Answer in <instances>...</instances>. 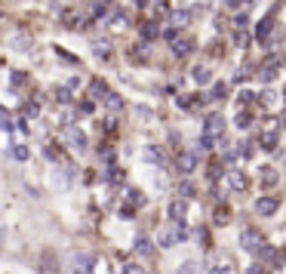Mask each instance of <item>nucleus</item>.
<instances>
[{
    "mask_svg": "<svg viewBox=\"0 0 286 274\" xmlns=\"http://www.w3.org/2000/svg\"><path fill=\"white\" fill-rule=\"evenodd\" d=\"M262 231H256V228H243V234H240V247L246 250V253H259L262 250Z\"/></svg>",
    "mask_w": 286,
    "mask_h": 274,
    "instance_id": "1",
    "label": "nucleus"
},
{
    "mask_svg": "<svg viewBox=\"0 0 286 274\" xmlns=\"http://www.w3.org/2000/svg\"><path fill=\"white\" fill-rule=\"evenodd\" d=\"M96 271V256H89V253H77L74 256V268L71 274H92Z\"/></svg>",
    "mask_w": 286,
    "mask_h": 274,
    "instance_id": "2",
    "label": "nucleus"
},
{
    "mask_svg": "<svg viewBox=\"0 0 286 274\" xmlns=\"http://www.w3.org/2000/svg\"><path fill=\"white\" fill-rule=\"evenodd\" d=\"M203 133L222 139V133H225V117H222V114H209V117L203 120Z\"/></svg>",
    "mask_w": 286,
    "mask_h": 274,
    "instance_id": "3",
    "label": "nucleus"
},
{
    "mask_svg": "<svg viewBox=\"0 0 286 274\" xmlns=\"http://www.w3.org/2000/svg\"><path fill=\"white\" fill-rule=\"evenodd\" d=\"M65 142H68V148H74V151H86V136H83V130H77V126H68V130H65Z\"/></svg>",
    "mask_w": 286,
    "mask_h": 274,
    "instance_id": "4",
    "label": "nucleus"
},
{
    "mask_svg": "<svg viewBox=\"0 0 286 274\" xmlns=\"http://www.w3.org/2000/svg\"><path fill=\"white\" fill-rule=\"evenodd\" d=\"M228 188H231V191H246V188H250L246 173H240V170H228Z\"/></svg>",
    "mask_w": 286,
    "mask_h": 274,
    "instance_id": "5",
    "label": "nucleus"
},
{
    "mask_svg": "<svg viewBox=\"0 0 286 274\" xmlns=\"http://www.w3.org/2000/svg\"><path fill=\"white\" fill-rule=\"evenodd\" d=\"M176 170H179V173H185V176H188V173H194V170H197V157H194V154H188V151H182V154L176 157Z\"/></svg>",
    "mask_w": 286,
    "mask_h": 274,
    "instance_id": "6",
    "label": "nucleus"
},
{
    "mask_svg": "<svg viewBox=\"0 0 286 274\" xmlns=\"http://www.w3.org/2000/svg\"><path fill=\"white\" fill-rule=\"evenodd\" d=\"M277 207H280L277 197H259V200H256V213H259V216H274Z\"/></svg>",
    "mask_w": 286,
    "mask_h": 274,
    "instance_id": "7",
    "label": "nucleus"
},
{
    "mask_svg": "<svg viewBox=\"0 0 286 274\" xmlns=\"http://www.w3.org/2000/svg\"><path fill=\"white\" fill-rule=\"evenodd\" d=\"M9 46H12L15 52H28V49L34 46V40H31V34H12V37H9Z\"/></svg>",
    "mask_w": 286,
    "mask_h": 274,
    "instance_id": "8",
    "label": "nucleus"
},
{
    "mask_svg": "<svg viewBox=\"0 0 286 274\" xmlns=\"http://www.w3.org/2000/svg\"><path fill=\"white\" fill-rule=\"evenodd\" d=\"M37 271H40V274H59V259H55L52 253H43V256H40V265H37Z\"/></svg>",
    "mask_w": 286,
    "mask_h": 274,
    "instance_id": "9",
    "label": "nucleus"
},
{
    "mask_svg": "<svg viewBox=\"0 0 286 274\" xmlns=\"http://www.w3.org/2000/svg\"><path fill=\"white\" fill-rule=\"evenodd\" d=\"M277 71H280V62H277V59H268V62L262 65V71H259V77H262V80H274Z\"/></svg>",
    "mask_w": 286,
    "mask_h": 274,
    "instance_id": "10",
    "label": "nucleus"
},
{
    "mask_svg": "<svg viewBox=\"0 0 286 274\" xmlns=\"http://www.w3.org/2000/svg\"><path fill=\"white\" fill-rule=\"evenodd\" d=\"M52 185H55L59 191H68V188H71V179H68V173L55 170V173H52Z\"/></svg>",
    "mask_w": 286,
    "mask_h": 274,
    "instance_id": "11",
    "label": "nucleus"
},
{
    "mask_svg": "<svg viewBox=\"0 0 286 274\" xmlns=\"http://www.w3.org/2000/svg\"><path fill=\"white\" fill-rule=\"evenodd\" d=\"M185 213H188L185 200H173V207H169V216H173L176 222H182V219H185Z\"/></svg>",
    "mask_w": 286,
    "mask_h": 274,
    "instance_id": "12",
    "label": "nucleus"
},
{
    "mask_svg": "<svg viewBox=\"0 0 286 274\" xmlns=\"http://www.w3.org/2000/svg\"><path fill=\"white\" fill-rule=\"evenodd\" d=\"M173 52L185 59V56H191V52H194V46H191L188 40H176V43H173Z\"/></svg>",
    "mask_w": 286,
    "mask_h": 274,
    "instance_id": "13",
    "label": "nucleus"
},
{
    "mask_svg": "<svg viewBox=\"0 0 286 274\" xmlns=\"http://www.w3.org/2000/svg\"><path fill=\"white\" fill-rule=\"evenodd\" d=\"M142 157H145L148 163H163V151H160V148H145Z\"/></svg>",
    "mask_w": 286,
    "mask_h": 274,
    "instance_id": "14",
    "label": "nucleus"
},
{
    "mask_svg": "<svg viewBox=\"0 0 286 274\" xmlns=\"http://www.w3.org/2000/svg\"><path fill=\"white\" fill-rule=\"evenodd\" d=\"M194 80L197 83H209L213 80V71L209 68H194Z\"/></svg>",
    "mask_w": 286,
    "mask_h": 274,
    "instance_id": "15",
    "label": "nucleus"
},
{
    "mask_svg": "<svg viewBox=\"0 0 286 274\" xmlns=\"http://www.w3.org/2000/svg\"><path fill=\"white\" fill-rule=\"evenodd\" d=\"M108 93H111V89H108V83H102V80H92V96H96V99H105Z\"/></svg>",
    "mask_w": 286,
    "mask_h": 274,
    "instance_id": "16",
    "label": "nucleus"
},
{
    "mask_svg": "<svg viewBox=\"0 0 286 274\" xmlns=\"http://www.w3.org/2000/svg\"><path fill=\"white\" fill-rule=\"evenodd\" d=\"M105 102H108V108H111V111H120V108H123V99H120L117 93H108V96H105Z\"/></svg>",
    "mask_w": 286,
    "mask_h": 274,
    "instance_id": "17",
    "label": "nucleus"
},
{
    "mask_svg": "<svg viewBox=\"0 0 286 274\" xmlns=\"http://www.w3.org/2000/svg\"><path fill=\"white\" fill-rule=\"evenodd\" d=\"M271 25H274V19H265V22L256 28V37H259V40H265V37H268V31H271Z\"/></svg>",
    "mask_w": 286,
    "mask_h": 274,
    "instance_id": "18",
    "label": "nucleus"
},
{
    "mask_svg": "<svg viewBox=\"0 0 286 274\" xmlns=\"http://www.w3.org/2000/svg\"><path fill=\"white\" fill-rule=\"evenodd\" d=\"M216 142H219L216 136H206V133H203V136H200V151H213V148H216Z\"/></svg>",
    "mask_w": 286,
    "mask_h": 274,
    "instance_id": "19",
    "label": "nucleus"
},
{
    "mask_svg": "<svg viewBox=\"0 0 286 274\" xmlns=\"http://www.w3.org/2000/svg\"><path fill=\"white\" fill-rule=\"evenodd\" d=\"M262 148H265V151H274V148H277V136H274V133H265V136H262Z\"/></svg>",
    "mask_w": 286,
    "mask_h": 274,
    "instance_id": "20",
    "label": "nucleus"
},
{
    "mask_svg": "<svg viewBox=\"0 0 286 274\" xmlns=\"http://www.w3.org/2000/svg\"><path fill=\"white\" fill-rule=\"evenodd\" d=\"M12 157H15V160H28V157H31L28 145H12Z\"/></svg>",
    "mask_w": 286,
    "mask_h": 274,
    "instance_id": "21",
    "label": "nucleus"
},
{
    "mask_svg": "<svg viewBox=\"0 0 286 274\" xmlns=\"http://www.w3.org/2000/svg\"><path fill=\"white\" fill-rule=\"evenodd\" d=\"M55 99H59L62 105H68V102H71V89H68V86H55Z\"/></svg>",
    "mask_w": 286,
    "mask_h": 274,
    "instance_id": "22",
    "label": "nucleus"
},
{
    "mask_svg": "<svg viewBox=\"0 0 286 274\" xmlns=\"http://www.w3.org/2000/svg\"><path fill=\"white\" fill-rule=\"evenodd\" d=\"M228 219H231V210H228V207H219V210H216V225H225Z\"/></svg>",
    "mask_w": 286,
    "mask_h": 274,
    "instance_id": "23",
    "label": "nucleus"
},
{
    "mask_svg": "<svg viewBox=\"0 0 286 274\" xmlns=\"http://www.w3.org/2000/svg\"><path fill=\"white\" fill-rule=\"evenodd\" d=\"M136 253L151 256V244H148V238H139V241H136Z\"/></svg>",
    "mask_w": 286,
    "mask_h": 274,
    "instance_id": "24",
    "label": "nucleus"
},
{
    "mask_svg": "<svg viewBox=\"0 0 286 274\" xmlns=\"http://www.w3.org/2000/svg\"><path fill=\"white\" fill-rule=\"evenodd\" d=\"M173 244H176V234H173V231H163V234H160V247H163V250H169Z\"/></svg>",
    "mask_w": 286,
    "mask_h": 274,
    "instance_id": "25",
    "label": "nucleus"
},
{
    "mask_svg": "<svg viewBox=\"0 0 286 274\" xmlns=\"http://www.w3.org/2000/svg\"><path fill=\"white\" fill-rule=\"evenodd\" d=\"M173 22H176L179 28H185V25H188V12H185V9H179V12H173Z\"/></svg>",
    "mask_w": 286,
    "mask_h": 274,
    "instance_id": "26",
    "label": "nucleus"
},
{
    "mask_svg": "<svg viewBox=\"0 0 286 274\" xmlns=\"http://www.w3.org/2000/svg\"><path fill=\"white\" fill-rule=\"evenodd\" d=\"M179 194H182V197H194L197 191H194V185H191V182H182V185H179Z\"/></svg>",
    "mask_w": 286,
    "mask_h": 274,
    "instance_id": "27",
    "label": "nucleus"
},
{
    "mask_svg": "<svg viewBox=\"0 0 286 274\" xmlns=\"http://www.w3.org/2000/svg\"><path fill=\"white\" fill-rule=\"evenodd\" d=\"M179 274H200V265H197V262H185Z\"/></svg>",
    "mask_w": 286,
    "mask_h": 274,
    "instance_id": "28",
    "label": "nucleus"
},
{
    "mask_svg": "<svg viewBox=\"0 0 286 274\" xmlns=\"http://www.w3.org/2000/svg\"><path fill=\"white\" fill-rule=\"evenodd\" d=\"M250 117H253L250 111H243V114H237V126H240V130H246V126H250Z\"/></svg>",
    "mask_w": 286,
    "mask_h": 274,
    "instance_id": "29",
    "label": "nucleus"
},
{
    "mask_svg": "<svg viewBox=\"0 0 286 274\" xmlns=\"http://www.w3.org/2000/svg\"><path fill=\"white\" fill-rule=\"evenodd\" d=\"M142 34H145V40L157 37V25H145V28H142Z\"/></svg>",
    "mask_w": 286,
    "mask_h": 274,
    "instance_id": "30",
    "label": "nucleus"
},
{
    "mask_svg": "<svg viewBox=\"0 0 286 274\" xmlns=\"http://www.w3.org/2000/svg\"><path fill=\"white\" fill-rule=\"evenodd\" d=\"M129 200H132L136 207H142V204H145V197H142V194H139L136 188H129Z\"/></svg>",
    "mask_w": 286,
    "mask_h": 274,
    "instance_id": "31",
    "label": "nucleus"
},
{
    "mask_svg": "<svg viewBox=\"0 0 286 274\" xmlns=\"http://www.w3.org/2000/svg\"><path fill=\"white\" fill-rule=\"evenodd\" d=\"M108 179H111V182H123V170H117V167H114V170L108 173Z\"/></svg>",
    "mask_w": 286,
    "mask_h": 274,
    "instance_id": "32",
    "label": "nucleus"
},
{
    "mask_svg": "<svg viewBox=\"0 0 286 274\" xmlns=\"http://www.w3.org/2000/svg\"><path fill=\"white\" fill-rule=\"evenodd\" d=\"M213 274H231V265L222 262V265H213Z\"/></svg>",
    "mask_w": 286,
    "mask_h": 274,
    "instance_id": "33",
    "label": "nucleus"
},
{
    "mask_svg": "<svg viewBox=\"0 0 286 274\" xmlns=\"http://www.w3.org/2000/svg\"><path fill=\"white\" fill-rule=\"evenodd\" d=\"M123 274H148V271H145L142 265H126V268H123Z\"/></svg>",
    "mask_w": 286,
    "mask_h": 274,
    "instance_id": "34",
    "label": "nucleus"
},
{
    "mask_svg": "<svg viewBox=\"0 0 286 274\" xmlns=\"http://www.w3.org/2000/svg\"><path fill=\"white\" fill-rule=\"evenodd\" d=\"M225 89H228V86H225V83H216V93H213V96H216V99H225V96H228V93H225Z\"/></svg>",
    "mask_w": 286,
    "mask_h": 274,
    "instance_id": "35",
    "label": "nucleus"
},
{
    "mask_svg": "<svg viewBox=\"0 0 286 274\" xmlns=\"http://www.w3.org/2000/svg\"><path fill=\"white\" fill-rule=\"evenodd\" d=\"M250 274H265L262 268H250Z\"/></svg>",
    "mask_w": 286,
    "mask_h": 274,
    "instance_id": "36",
    "label": "nucleus"
},
{
    "mask_svg": "<svg viewBox=\"0 0 286 274\" xmlns=\"http://www.w3.org/2000/svg\"><path fill=\"white\" fill-rule=\"evenodd\" d=\"M99 3H111V0H99Z\"/></svg>",
    "mask_w": 286,
    "mask_h": 274,
    "instance_id": "37",
    "label": "nucleus"
}]
</instances>
